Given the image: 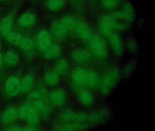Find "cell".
Instances as JSON below:
<instances>
[{"mask_svg":"<svg viewBox=\"0 0 155 131\" xmlns=\"http://www.w3.org/2000/svg\"><path fill=\"white\" fill-rule=\"evenodd\" d=\"M65 3V0H48L47 5L51 11H58L63 8Z\"/></svg>","mask_w":155,"mask_h":131,"instance_id":"27","label":"cell"},{"mask_svg":"<svg viewBox=\"0 0 155 131\" xmlns=\"http://www.w3.org/2000/svg\"><path fill=\"white\" fill-rule=\"evenodd\" d=\"M18 45L22 50L28 51L31 50L33 47V42L29 37H22Z\"/></svg>","mask_w":155,"mask_h":131,"instance_id":"30","label":"cell"},{"mask_svg":"<svg viewBox=\"0 0 155 131\" xmlns=\"http://www.w3.org/2000/svg\"><path fill=\"white\" fill-rule=\"evenodd\" d=\"M128 48H129V50L130 51V52H136L137 49L136 43L134 42L133 41L130 42L128 43Z\"/></svg>","mask_w":155,"mask_h":131,"instance_id":"31","label":"cell"},{"mask_svg":"<svg viewBox=\"0 0 155 131\" xmlns=\"http://www.w3.org/2000/svg\"><path fill=\"white\" fill-rule=\"evenodd\" d=\"M54 70L60 76H66L70 70L69 62L66 58H60L56 62Z\"/></svg>","mask_w":155,"mask_h":131,"instance_id":"19","label":"cell"},{"mask_svg":"<svg viewBox=\"0 0 155 131\" xmlns=\"http://www.w3.org/2000/svg\"><path fill=\"white\" fill-rule=\"evenodd\" d=\"M1 50V45H0V51Z\"/></svg>","mask_w":155,"mask_h":131,"instance_id":"34","label":"cell"},{"mask_svg":"<svg viewBox=\"0 0 155 131\" xmlns=\"http://www.w3.org/2000/svg\"><path fill=\"white\" fill-rule=\"evenodd\" d=\"M13 19L11 16H7L3 19L0 25V34L6 36L12 32Z\"/></svg>","mask_w":155,"mask_h":131,"instance_id":"21","label":"cell"},{"mask_svg":"<svg viewBox=\"0 0 155 131\" xmlns=\"http://www.w3.org/2000/svg\"><path fill=\"white\" fill-rule=\"evenodd\" d=\"M121 1V0H101V5L105 10L110 11L117 7Z\"/></svg>","mask_w":155,"mask_h":131,"instance_id":"29","label":"cell"},{"mask_svg":"<svg viewBox=\"0 0 155 131\" xmlns=\"http://www.w3.org/2000/svg\"><path fill=\"white\" fill-rule=\"evenodd\" d=\"M108 113L105 110H100L88 116L87 122L92 125L101 124L107 118Z\"/></svg>","mask_w":155,"mask_h":131,"instance_id":"18","label":"cell"},{"mask_svg":"<svg viewBox=\"0 0 155 131\" xmlns=\"http://www.w3.org/2000/svg\"><path fill=\"white\" fill-rule=\"evenodd\" d=\"M133 65H129L127 68L125 69V72H124V73H125V75H129V73H131L132 72V70H133Z\"/></svg>","mask_w":155,"mask_h":131,"instance_id":"32","label":"cell"},{"mask_svg":"<svg viewBox=\"0 0 155 131\" xmlns=\"http://www.w3.org/2000/svg\"><path fill=\"white\" fill-rule=\"evenodd\" d=\"M120 78V72L117 67L108 69L101 78L98 88L102 95L109 94L117 85Z\"/></svg>","mask_w":155,"mask_h":131,"instance_id":"3","label":"cell"},{"mask_svg":"<svg viewBox=\"0 0 155 131\" xmlns=\"http://www.w3.org/2000/svg\"><path fill=\"white\" fill-rule=\"evenodd\" d=\"M4 62L8 65H16L19 62V56L14 51H9L3 55Z\"/></svg>","mask_w":155,"mask_h":131,"instance_id":"25","label":"cell"},{"mask_svg":"<svg viewBox=\"0 0 155 131\" xmlns=\"http://www.w3.org/2000/svg\"><path fill=\"white\" fill-rule=\"evenodd\" d=\"M87 42V51L92 59L99 61H105L107 59V47L106 41L102 36L93 35Z\"/></svg>","mask_w":155,"mask_h":131,"instance_id":"2","label":"cell"},{"mask_svg":"<svg viewBox=\"0 0 155 131\" xmlns=\"http://www.w3.org/2000/svg\"><path fill=\"white\" fill-rule=\"evenodd\" d=\"M108 38L109 43L114 54L118 57L122 56L124 52V46L120 36L115 32Z\"/></svg>","mask_w":155,"mask_h":131,"instance_id":"13","label":"cell"},{"mask_svg":"<svg viewBox=\"0 0 155 131\" xmlns=\"http://www.w3.org/2000/svg\"><path fill=\"white\" fill-rule=\"evenodd\" d=\"M28 101L40 116L46 117L50 114L51 105L44 91L38 90L31 92L29 95Z\"/></svg>","mask_w":155,"mask_h":131,"instance_id":"1","label":"cell"},{"mask_svg":"<svg viewBox=\"0 0 155 131\" xmlns=\"http://www.w3.org/2000/svg\"><path fill=\"white\" fill-rule=\"evenodd\" d=\"M60 119L63 123H78L86 124L87 122L88 116L82 113H76L71 110H66L61 115Z\"/></svg>","mask_w":155,"mask_h":131,"instance_id":"8","label":"cell"},{"mask_svg":"<svg viewBox=\"0 0 155 131\" xmlns=\"http://www.w3.org/2000/svg\"><path fill=\"white\" fill-rule=\"evenodd\" d=\"M51 30L52 36L59 41L65 40L69 33L60 20L52 24Z\"/></svg>","mask_w":155,"mask_h":131,"instance_id":"14","label":"cell"},{"mask_svg":"<svg viewBox=\"0 0 155 131\" xmlns=\"http://www.w3.org/2000/svg\"><path fill=\"white\" fill-rule=\"evenodd\" d=\"M22 36L18 33L11 32L8 35L5 36V39L11 44L14 45H19Z\"/></svg>","mask_w":155,"mask_h":131,"instance_id":"28","label":"cell"},{"mask_svg":"<svg viewBox=\"0 0 155 131\" xmlns=\"http://www.w3.org/2000/svg\"><path fill=\"white\" fill-rule=\"evenodd\" d=\"M99 32L101 35L109 37L117 31V24L111 14L104 15L99 23Z\"/></svg>","mask_w":155,"mask_h":131,"instance_id":"6","label":"cell"},{"mask_svg":"<svg viewBox=\"0 0 155 131\" xmlns=\"http://www.w3.org/2000/svg\"><path fill=\"white\" fill-rule=\"evenodd\" d=\"M71 58L75 63L81 66L89 64L92 59L88 51L83 49H77L72 51Z\"/></svg>","mask_w":155,"mask_h":131,"instance_id":"10","label":"cell"},{"mask_svg":"<svg viewBox=\"0 0 155 131\" xmlns=\"http://www.w3.org/2000/svg\"><path fill=\"white\" fill-rule=\"evenodd\" d=\"M18 117V109L14 106L7 107L1 116L2 123L5 125L13 123Z\"/></svg>","mask_w":155,"mask_h":131,"instance_id":"12","label":"cell"},{"mask_svg":"<svg viewBox=\"0 0 155 131\" xmlns=\"http://www.w3.org/2000/svg\"><path fill=\"white\" fill-rule=\"evenodd\" d=\"M88 70L83 67H79L71 72L70 76L71 87L77 92L86 89Z\"/></svg>","mask_w":155,"mask_h":131,"instance_id":"5","label":"cell"},{"mask_svg":"<svg viewBox=\"0 0 155 131\" xmlns=\"http://www.w3.org/2000/svg\"><path fill=\"white\" fill-rule=\"evenodd\" d=\"M60 76L55 70H48L44 74V82L48 86H56L59 83Z\"/></svg>","mask_w":155,"mask_h":131,"instance_id":"20","label":"cell"},{"mask_svg":"<svg viewBox=\"0 0 155 131\" xmlns=\"http://www.w3.org/2000/svg\"><path fill=\"white\" fill-rule=\"evenodd\" d=\"M77 99L80 103L85 107H90L94 102L93 93L90 90L82 89L77 92Z\"/></svg>","mask_w":155,"mask_h":131,"instance_id":"15","label":"cell"},{"mask_svg":"<svg viewBox=\"0 0 155 131\" xmlns=\"http://www.w3.org/2000/svg\"><path fill=\"white\" fill-rule=\"evenodd\" d=\"M5 93L9 97H15L21 92V81L17 76H12L8 78L4 86Z\"/></svg>","mask_w":155,"mask_h":131,"instance_id":"9","label":"cell"},{"mask_svg":"<svg viewBox=\"0 0 155 131\" xmlns=\"http://www.w3.org/2000/svg\"><path fill=\"white\" fill-rule=\"evenodd\" d=\"M4 61H3V55L0 53V69H1L2 65H3Z\"/></svg>","mask_w":155,"mask_h":131,"instance_id":"33","label":"cell"},{"mask_svg":"<svg viewBox=\"0 0 155 131\" xmlns=\"http://www.w3.org/2000/svg\"><path fill=\"white\" fill-rule=\"evenodd\" d=\"M48 97L51 106L57 107L64 106L68 100V96L66 92L61 89H56L52 91L48 95Z\"/></svg>","mask_w":155,"mask_h":131,"instance_id":"11","label":"cell"},{"mask_svg":"<svg viewBox=\"0 0 155 131\" xmlns=\"http://www.w3.org/2000/svg\"><path fill=\"white\" fill-rule=\"evenodd\" d=\"M34 78L30 74L25 75L21 81V92L27 93L30 92L34 85Z\"/></svg>","mask_w":155,"mask_h":131,"instance_id":"22","label":"cell"},{"mask_svg":"<svg viewBox=\"0 0 155 131\" xmlns=\"http://www.w3.org/2000/svg\"><path fill=\"white\" fill-rule=\"evenodd\" d=\"M59 130H81L87 128L86 124L78 123H63V124L58 127Z\"/></svg>","mask_w":155,"mask_h":131,"instance_id":"26","label":"cell"},{"mask_svg":"<svg viewBox=\"0 0 155 131\" xmlns=\"http://www.w3.org/2000/svg\"><path fill=\"white\" fill-rule=\"evenodd\" d=\"M45 52V56L46 58L54 59L60 56L61 53V49L60 46L58 45H51Z\"/></svg>","mask_w":155,"mask_h":131,"instance_id":"23","label":"cell"},{"mask_svg":"<svg viewBox=\"0 0 155 131\" xmlns=\"http://www.w3.org/2000/svg\"><path fill=\"white\" fill-rule=\"evenodd\" d=\"M18 117L26 121L30 125L38 123L41 116L34 107L28 102L25 103L18 109Z\"/></svg>","mask_w":155,"mask_h":131,"instance_id":"4","label":"cell"},{"mask_svg":"<svg viewBox=\"0 0 155 131\" xmlns=\"http://www.w3.org/2000/svg\"><path fill=\"white\" fill-rule=\"evenodd\" d=\"M72 32L78 38L87 42L94 35L91 26L86 22L81 20L77 21Z\"/></svg>","mask_w":155,"mask_h":131,"instance_id":"7","label":"cell"},{"mask_svg":"<svg viewBox=\"0 0 155 131\" xmlns=\"http://www.w3.org/2000/svg\"><path fill=\"white\" fill-rule=\"evenodd\" d=\"M36 22V16L31 13H26L19 19V24L23 27H29L33 25Z\"/></svg>","mask_w":155,"mask_h":131,"instance_id":"24","label":"cell"},{"mask_svg":"<svg viewBox=\"0 0 155 131\" xmlns=\"http://www.w3.org/2000/svg\"><path fill=\"white\" fill-rule=\"evenodd\" d=\"M37 42L39 49L44 52L52 45L51 36L46 30L40 32L37 37Z\"/></svg>","mask_w":155,"mask_h":131,"instance_id":"16","label":"cell"},{"mask_svg":"<svg viewBox=\"0 0 155 131\" xmlns=\"http://www.w3.org/2000/svg\"><path fill=\"white\" fill-rule=\"evenodd\" d=\"M101 77L98 74L93 70H88L86 89L92 91L98 88Z\"/></svg>","mask_w":155,"mask_h":131,"instance_id":"17","label":"cell"},{"mask_svg":"<svg viewBox=\"0 0 155 131\" xmlns=\"http://www.w3.org/2000/svg\"><path fill=\"white\" fill-rule=\"evenodd\" d=\"M76 1H77V0H76Z\"/></svg>","mask_w":155,"mask_h":131,"instance_id":"35","label":"cell"}]
</instances>
